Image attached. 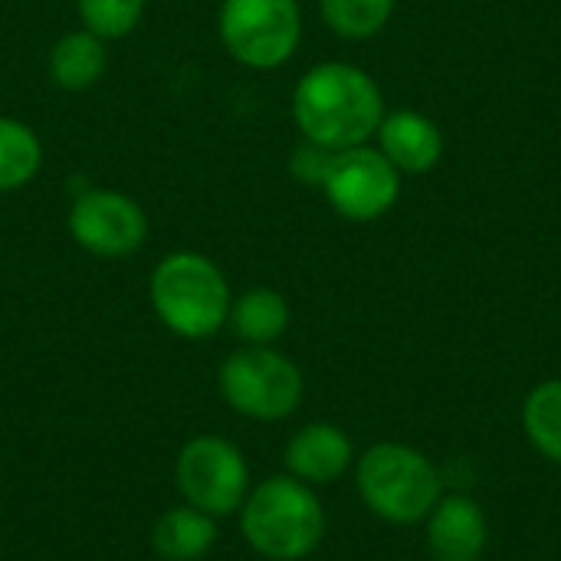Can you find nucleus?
I'll use <instances>...</instances> for the list:
<instances>
[{
  "mask_svg": "<svg viewBox=\"0 0 561 561\" xmlns=\"http://www.w3.org/2000/svg\"><path fill=\"white\" fill-rule=\"evenodd\" d=\"M394 7L398 0H319V16L335 36L362 43L391 23Z\"/></svg>",
  "mask_w": 561,
  "mask_h": 561,
  "instance_id": "nucleus-18",
  "label": "nucleus"
},
{
  "mask_svg": "<svg viewBox=\"0 0 561 561\" xmlns=\"http://www.w3.org/2000/svg\"><path fill=\"white\" fill-rule=\"evenodd\" d=\"M43 168V141L33 131V125L0 115V194H13L26 184Z\"/></svg>",
  "mask_w": 561,
  "mask_h": 561,
  "instance_id": "nucleus-16",
  "label": "nucleus"
},
{
  "mask_svg": "<svg viewBox=\"0 0 561 561\" xmlns=\"http://www.w3.org/2000/svg\"><path fill=\"white\" fill-rule=\"evenodd\" d=\"M332 158H335V151H329V148L302 138L293 148V154H289V174L299 184H306V187H322V181H325V174L332 168Z\"/></svg>",
  "mask_w": 561,
  "mask_h": 561,
  "instance_id": "nucleus-20",
  "label": "nucleus"
},
{
  "mask_svg": "<svg viewBox=\"0 0 561 561\" xmlns=\"http://www.w3.org/2000/svg\"><path fill=\"white\" fill-rule=\"evenodd\" d=\"M105 66H108L105 39L95 36V33H89L85 26L62 33L49 46V56H46L49 79L59 89H66V92H85V89H92L105 76Z\"/></svg>",
  "mask_w": 561,
  "mask_h": 561,
  "instance_id": "nucleus-13",
  "label": "nucleus"
},
{
  "mask_svg": "<svg viewBox=\"0 0 561 561\" xmlns=\"http://www.w3.org/2000/svg\"><path fill=\"white\" fill-rule=\"evenodd\" d=\"M174 486L181 493V503L220 523L240 513L253 480L250 463L233 440L217 434H197L178 450Z\"/></svg>",
  "mask_w": 561,
  "mask_h": 561,
  "instance_id": "nucleus-7",
  "label": "nucleus"
},
{
  "mask_svg": "<svg viewBox=\"0 0 561 561\" xmlns=\"http://www.w3.org/2000/svg\"><path fill=\"white\" fill-rule=\"evenodd\" d=\"M72 243L99 260H125L148 240V217L141 204L112 187L82 191L66 214Z\"/></svg>",
  "mask_w": 561,
  "mask_h": 561,
  "instance_id": "nucleus-9",
  "label": "nucleus"
},
{
  "mask_svg": "<svg viewBox=\"0 0 561 561\" xmlns=\"http://www.w3.org/2000/svg\"><path fill=\"white\" fill-rule=\"evenodd\" d=\"M289 108L299 135L329 151L368 145L388 112L375 76L342 59L306 69L293 89Z\"/></svg>",
  "mask_w": 561,
  "mask_h": 561,
  "instance_id": "nucleus-1",
  "label": "nucleus"
},
{
  "mask_svg": "<svg viewBox=\"0 0 561 561\" xmlns=\"http://www.w3.org/2000/svg\"><path fill=\"white\" fill-rule=\"evenodd\" d=\"M217 33L233 62L270 72L286 66L299 49L302 7L299 0H224Z\"/></svg>",
  "mask_w": 561,
  "mask_h": 561,
  "instance_id": "nucleus-6",
  "label": "nucleus"
},
{
  "mask_svg": "<svg viewBox=\"0 0 561 561\" xmlns=\"http://www.w3.org/2000/svg\"><path fill=\"white\" fill-rule=\"evenodd\" d=\"M217 546V519L181 503L151 526V549L164 561H201Z\"/></svg>",
  "mask_w": 561,
  "mask_h": 561,
  "instance_id": "nucleus-15",
  "label": "nucleus"
},
{
  "mask_svg": "<svg viewBox=\"0 0 561 561\" xmlns=\"http://www.w3.org/2000/svg\"><path fill=\"white\" fill-rule=\"evenodd\" d=\"M293 322L289 299L279 289L253 286L240 296H233L227 325L243 345H276Z\"/></svg>",
  "mask_w": 561,
  "mask_h": 561,
  "instance_id": "nucleus-14",
  "label": "nucleus"
},
{
  "mask_svg": "<svg viewBox=\"0 0 561 561\" xmlns=\"http://www.w3.org/2000/svg\"><path fill=\"white\" fill-rule=\"evenodd\" d=\"M148 302L171 335L184 342H204L227 325L233 289L207 253L174 250L151 270Z\"/></svg>",
  "mask_w": 561,
  "mask_h": 561,
  "instance_id": "nucleus-3",
  "label": "nucleus"
},
{
  "mask_svg": "<svg viewBox=\"0 0 561 561\" xmlns=\"http://www.w3.org/2000/svg\"><path fill=\"white\" fill-rule=\"evenodd\" d=\"M523 434L539 457L561 467V378L539 381L523 401Z\"/></svg>",
  "mask_w": 561,
  "mask_h": 561,
  "instance_id": "nucleus-17",
  "label": "nucleus"
},
{
  "mask_svg": "<svg viewBox=\"0 0 561 561\" xmlns=\"http://www.w3.org/2000/svg\"><path fill=\"white\" fill-rule=\"evenodd\" d=\"M355 457L358 454L345 427L329 424V421H312L299 427L283 450L286 473L302 480L312 490L342 480L355 467Z\"/></svg>",
  "mask_w": 561,
  "mask_h": 561,
  "instance_id": "nucleus-11",
  "label": "nucleus"
},
{
  "mask_svg": "<svg viewBox=\"0 0 561 561\" xmlns=\"http://www.w3.org/2000/svg\"><path fill=\"white\" fill-rule=\"evenodd\" d=\"M217 388L224 404L260 424L286 421L306 398L302 368L276 345H240L220 362Z\"/></svg>",
  "mask_w": 561,
  "mask_h": 561,
  "instance_id": "nucleus-5",
  "label": "nucleus"
},
{
  "mask_svg": "<svg viewBox=\"0 0 561 561\" xmlns=\"http://www.w3.org/2000/svg\"><path fill=\"white\" fill-rule=\"evenodd\" d=\"M427 556L434 561H480L490 546V519L467 493H447L424 519Z\"/></svg>",
  "mask_w": 561,
  "mask_h": 561,
  "instance_id": "nucleus-10",
  "label": "nucleus"
},
{
  "mask_svg": "<svg viewBox=\"0 0 561 561\" xmlns=\"http://www.w3.org/2000/svg\"><path fill=\"white\" fill-rule=\"evenodd\" d=\"M145 3L148 0H76V13L89 33L108 43L135 33V26L145 16Z\"/></svg>",
  "mask_w": 561,
  "mask_h": 561,
  "instance_id": "nucleus-19",
  "label": "nucleus"
},
{
  "mask_svg": "<svg viewBox=\"0 0 561 561\" xmlns=\"http://www.w3.org/2000/svg\"><path fill=\"white\" fill-rule=\"evenodd\" d=\"M237 519L247 546L266 561L309 559L329 529L319 493L289 473L253 483Z\"/></svg>",
  "mask_w": 561,
  "mask_h": 561,
  "instance_id": "nucleus-2",
  "label": "nucleus"
},
{
  "mask_svg": "<svg viewBox=\"0 0 561 561\" xmlns=\"http://www.w3.org/2000/svg\"><path fill=\"white\" fill-rule=\"evenodd\" d=\"M355 490L368 513L388 526H417L444 496L434 460L401 440L371 444L355 457Z\"/></svg>",
  "mask_w": 561,
  "mask_h": 561,
  "instance_id": "nucleus-4",
  "label": "nucleus"
},
{
  "mask_svg": "<svg viewBox=\"0 0 561 561\" xmlns=\"http://www.w3.org/2000/svg\"><path fill=\"white\" fill-rule=\"evenodd\" d=\"M375 148L401 171V174H427L440 164L444 158V131L440 125L417 112V108H394L385 112L378 131H375Z\"/></svg>",
  "mask_w": 561,
  "mask_h": 561,
  "instance_id": "nucleus-12",
  "label": "nucleus"
},
{
  "mask_svg": "<svg viewBox=\"0 0 561 561\" xmlns=\"http://www.w3.org/2000/svg\"><path fill=\"white\" fill-rule=\"evenodd\" d=\"M401 178L404 174L368 141L335 151L319 191L339 217L352 224H371L388 217L401 201Z\"/></svg>",
  "mask_w": 561,
  "mask_h": 561,
  "instance_id": "nucleus-8",
  "label": "nucleus"
}]
</instances>
